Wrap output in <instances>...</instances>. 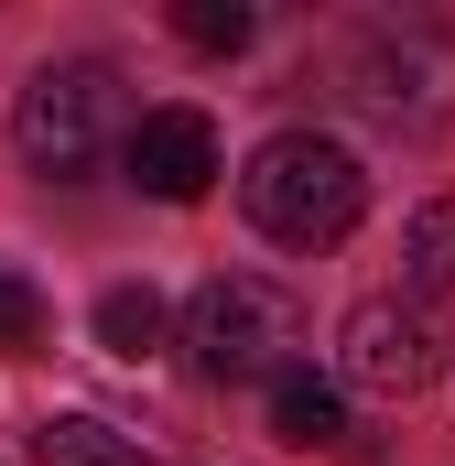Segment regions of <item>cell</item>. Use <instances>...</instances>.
<instances>
[{
    "mask_svg": "<svg viewBox=\"0 0 455 466\" xmlns=\"http://www.w3.org/2000/svg\"><path fill=\"white\" fill-rule=\"evenodd\" d=\"M238 207L249 228L282 238V249H337L358 218H369V163L347 152L337 130H271L238 174Z\"/></svg>",
    "mask_w": 455,
    "mask_h": 466,
    "instance_id": "cell-1",
    "label": "cell"
},
{
    "mask_svg": "<svg viewBox=\"0 0 455 466\" xmlns=\"http://www.w3.org/2000/svg\"><path fill=\"white\" fill-rule=\"evenodd\" d=\"M185 348L196 369L217 380V390H271V380H293L304 369V304H293V282H271V271H217V282H196V304H185Z\"/></svg>",
    "mask_w": 455,
    "mask_h": 466,
    "instance_id": "cell-2",
    "label": "cell"
},
{
    "mask_svg": "<svg viewBox=\"0 0 455 466\" xmlns=\"http://www.w3.org/2000/svg\"><path fill=\"white\" fill-rule=\"evenodd\" d=\"M130 98H119V66L109 55H66V66H44L33 87H22V109H11V141H22V163L33 174H55V185H76V174H98L109 152H130Z\"/></svg>",
    "mask_w": 455,
    "mask_h": 466,
    "instance_id": "cell-3",
    "label": "cell"
},
{
    "mask_svg": "<svg viewBox=\"0 0 455 466\" xmlns=\"http://www.w3.org/2000/svg\"><path fill=\"white\" fill-rule=\"evenodd\" d=\"M434 380V326L412 315V304H358L337 326V390H358V401H412Z\"/></svg>",
    "mask_w": 455,
    "mask_h": 466,
    "instance_id": "cell-4",
    "label": "cell"
},
{
    "mask_svg": "<svg viewBox=\"0 0 455 466\" xmlns=\"http://www.w3.org/2000/svg\"><path fill=\"white\" fill-rule=\"evenodd\" d=\"M119 163H130V185L163 196V207H196V196L228 174V163H217V119H207V109H141V130H130Z\"/></svg>",
    "mask_w": 455,
    "mask_h": 466,
    "instance_id": "cell-5",
    "label": "cell"
},
{
    "mask_svg": "<svg viewBox=\"0 0 455 466\" xmlns=\"http://www.w3.org/2000/svg\"><path fill=\"white\" fill-rule=\"evenodd\" d=\"M271 434H282V445H347V390L315 380V369L271 380Z\"/></svg>",
    "mask_w": 455,
    "mask_h": 466,
    "instance_id": "cell-6",
    "label": "cell"
},
{
    "mask_svg": "<svg viewBox=\"0 0 455 466\" xmlns=\"http://www.w3.org/2000/svg\"><path fill=\"white\" fill-rule=\"evenodd\" d=\"M33 456L44 466H152V445L119 434V423H98V412H55V423L33 434Z\"/></svg>",
    "mask_w": 455,
    "mask_h": 466,
    "instance_id": "cell-7",
    "label": "cell"
},
{
    "mask_svg": "<svg viewBox=\"0 0 455 466\" xmlns=\"http://www.w3.org/2000/svg\"><path fill=\"white\" fill-rule=\"evenodd\" d=\"M401 282H412L423 304H455V196L412 207V228H401Z\"/></svg>",
    "mask_w": 455,
    "mask_h": 466,
    "instance_id": "cell-8",
    "label": "cell"
},
{
    "mask_svg": "<svg viewBox=\"0 0 455 466\" xmlns=\"http://www.w3.org/2000/svg\"><path fill=\"white\" fill-rule=\"evenodd\" d=\"M163 326H174V304H163L152 282H109V293H98V348L130 358V369L163 348Z\"/></svg>",
    "mask_w": 455,
    "mask_h": 466,
    "instance_id": "cell-9",
    "label": "cell"
},
{
    "mask_svg": "<svg viewBox=\"0 0 455 466\" xmlns=\"http://www.w3.org/2000/svg\"><path fill=\"white\" fill-rule=\"evenodd\" d=\"M174 33H185L196 55H238V44L260 33V11H249V0H185V11H174Z\"/></svg>",
    "mask_w": 455,
    "mask_h": 466,
    "instance_id": "cell-10",
    "label": "cell"
},
{
    "mask_svg": "<svg viewBox=\"0 0 455 466\" xmlns=\"http://www.w3.org/2000/svg\"><path fill=\"white\" fill-rule=\"evenodd\" d=\"M44 326H55V304L0 260V358H33V348H44Z\"/></svg>",
    "mask_w": 455,
    "mask_h": 466,
    "instance_id": "cell-11",
    "label": "cell"
}]
</instances>
